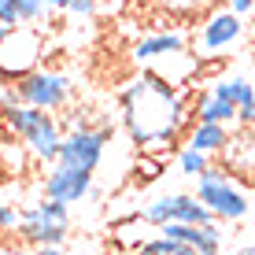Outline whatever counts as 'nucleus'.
<instances>
[{"label":"nucleus","instance_id":"obj_1","mask_svg":"<svg viewBox=\"0 0 255 255\" xmlns=\"http://www.w3.org/2000/svg\"><path fill=\"white\" fill-rule=\"evenodd\" d=\"M192 85H170L155 70H140L119 93L122 129L140 152H170L185 129L196 122L192 115Z\"/></svg>","mask_w":255,"mask_h":255},{"label":"nucleus","instance_id":"obj_2","mask_svg":"<svg viewBox=\"0 0 255 255\" xmlns=\"http://www.w3.org/2000/svg\"><path fill=\"white\" fill-rule=\"evenodd\" d=\"M4 126L30 148L33 159L56 163L59 144H63V126H59L56 111L30 108V104H4Z\"/></svg>","mask_w":255,"mask_h":255},{"label":"nucleus","instance_id":"obj_3","mask_svg":"<svg viewBox=\"0 0 255 255\" xmlns=\"http://www.w3.org/2000/svg\"><path fill=\"white\" fill-rule=\"evenodd\" d=\"M196 200L218 222H244V218L252 215V200H248V192L237 185L233 170L215 166V163L196 178Z\"/></svg>","mask_w":255,"mask_h":255},{"label":"nucleus","instance_id":"obj_4","mask_svg":"<svg viewBox=\"0 0 255 255\" xmlns=\"http://www.w3.org/2000/svg\"><path fill=\"white\" fill-rule=\"evenodd\" d=\"M41 59H45V33L33 22L7 26L4 45H0V82L15 85L19 78L30 74V70H37Z\"/></svg>","mask_w":255,"mask_h":255},{"label":"nucleus","instance_id":"obj_5","mask_svg":"<svg viewBox=\"0 0 255 255\" xmlns=\"http://www.w3.org/2000/svg\"><path fill=\"white\" fill-rule=\"evenodd\" d=\"M70 233V207L59 204V200H37V204L22 207L19 218V241L30 244V248H41V244H63Z\"/></svg>","mask_w":255,"mask_h":255},{"label":"nucleus","instance_id":"obj_6","mask_svg":"<svg viewBox=\"0 0 255 255\" xmlns=\"http://www.w3.org/2000/svg\"><path fill=\"white\" fill-rule=\"evenodd\" d=\"M74 96V85L63 70H48V67H37L30 70L26 78L15 82V100L19 104H30V108H45V111H63Z\"/></svg>","mask_w":255,"mask_h":255},{"label":"nucleus","instance_id":"obj_7","mask_svg":"<svg viewBox=\"0 0 255 255\" xmlns=\"http://www.w3.org/2000/svg\"><path fill=\"white\" fill-rule=\"evenodd\" d=\"M108 144H111V126H70L63 133V144H59V159L56 163L96 174V166L104 163Z\"/></svg>","mask_w":255,"mask_h":255},{"label":"nucleus","instance_id":"obj_8","mask_svg":"<svg viewBox=\"0 0 255 255\" xmlns=\"http://www.w3.org/2000/svg\"><path fill=\"white\" fill-rule=\"evenodd\" d=\"M140 218H144V226H152V230H159L166 222H207L211 211L196 200V192H166V196H155L148 200L144 207H140Z\"/></svg>","mask_w":255,"mask_h":255},{"label":"nucleus","instance_id":"obj_9","mask_svg":"<svg viewBox=\"0 0 255 255\" xmlns=\"http://www.w3.org/2000/svg\"><path fill=\"white\" fill-rule=\"evenodd\" d=\"M241 37H244V15H237L233 7H211L200 22L196 48L215 56V52H230Z\"/></svg>","mask_w":255,"mask_h":255},{"label":"nucleus","instance_id":"obj_10","mask_svg":"<svg viewBox=\"0 0 255 255\" xmlns=\"http://www.w3.org/2000/svg\"><path fill=\"white\" fill-rule=\"evenodd\" d=\"M45 196L59 200V204H82L85 196H93V174L89 170H78V166H63V163H52V170L41 181Z\"/></svg>","mask_w":255,"mask_h":255},{"label":"nucleus","instance_id":"obj_11","mask_svg":"<svg viewBox=\"0 0 255 255\" xmlns=\"http://www.w3.org/2000/svg\"><path fill=\"white\" fill-rule=\"evenodd\" d=\"M163 233L178 237L181 244L196 248V255H222V244H226V233H222V222L218 218H207V222H166L159 226Z\"/></svg>","mask_w":255,"mask_h":255},{"label":"nucleus","instance_id":"obj_12","mask_svg":"<svg viewBox=\"0 0 255 255\" xmlns=\"http://www.w3.org/2000/svg\"><path fill=\"white\" fill-rule=\"evenodd\" d=\"M181 48H189L185 33H178V30H155V33H148V37H140L133 45V59L148 67V63H155L159 56H170V52H181Z\"/></svg>","mask_w":255,"mask_h":255},{"label":"nucleus","instance_id":"obj_13","mask_svg":"<svg viewBox=\"0 0 255 255\" xmlns=\"http://www.w3.org/2000/svg\"><path fill=\"white\" fill-rule=\"evenodd\" d=\"M185 144L200 148V152H207V155H218V152H226V144H230V126H218V122H192L185 129Z\"/></svg>","mask_w":255,"mask_h":255},{"label":"nucleus","instance_id":"obj_14","mask_svg":"<svg viewBox=\"0 0 255 255\" xmlns=\"http://www.w3.org/2000/svg\"><path fill=\"white\" fill-rule=\"evenodd\" d=\"M192 115L196 122H218V126H233L237 122V104H230L226 96H218L215 89L200 93L196 104H192Z\"/></svg>","mask_w":255,"mask_h":255},{"label":"nucleus","instance_id":"obj_15","mask_svg":"<svg viewBox=\"0 0 255 255\" xmlns=\"http://www.w3.org/2000/svg\"><path fill=\"white\" fill-rule=\"evenodd\" d=\"M218 96H226L230 104H248V100H255V82L252 78H244V74H233V78H218L215 85H211Z\"/></svg>","mask_w":255,"mask_h":255},{"label":"nucleus","instance_id":"obj_16","mask_svg":"<svg viewBox=\"0 0 255 255\" xmlns=\"http://www.w3.org/2000/svg\"><path fill=\"white\" fill-rule=\"evenodd\" d=\"M159 7L178 15V19H196V15H207L215 7V0H159Z\"/></svg>","mask_w":255,"mask_h":255},{"label":"nucleus","instance_id":"obj_17","mask_svg":"<svg viewBox=\"0 0 255 255\" xmlns=\"http://www.w3.org/2000/svg\"><path fill=\"white\" fill-rule=\"evenodd\" d=\"M163 170H166V166H163V155H159V152H137V163H133V178L140 181V185L155 181Z\"/></svg>","mask_w":255,"mask_h":255},{"label":"nucleus","instance_id":"obj_18","mask_svg":"<svg viewBox=\"0 0 255 255\" xmlns=\"http://www.w3.org/2000/svg\"><path fill=\"white\" fill-rule=\"evenodd\" d=\"M207 166H211V155L200 152V148H189V144H185V148L178 152V170L185 174V178H200Z\"/></svg>","mask_w":255,"mask_h":255},{"label":"nucleus","instance_id":"obj_19","mask_svg":"<svg viewBox=\"0 0 255 255\" xmlns=\"http://www.w3.org/2000/svg\"><path fill=\"white\" fill-rule=\"evenodd\" d=\"M19 7V22H41L48 11V0H15Z\"/></svg>","mask_w":255,"mask_h":255},{"label":"nucleus","instance_id":"obj_20","mask_svg":"<svg viewBox=\"0 0 255 255\" xmlns=\"http://www.w3.org/2000/svg\"><path fill=\"white\" fill-rule=\"evenodd\" d=\"M19 218H22V211L15 207V204H0V233L19 230Z\"/></svg>","mask_w":255,"mask_h":255},{"label":"nucleus","instance_id":"obj_21","mask_svg":"<svg viewBox=\"0 0 255 255\" xmlns=\"http://www.w3.org/2000/svg\"><path fill=\"white\" fill-rule=\"evenodd\" d=\"M96 7H100L96 0H70L63 11H67V15H74V19H93V15H96Z\"/></svg>","mask_w":255,"mask_h":255},{"label":"nucleus","instance_id":"obj_22","mask_svg":"<svg viewBox=\"0 0 255 255\" xmlns=\"http://www.w3.org/2000/svg\"><path fill=\"white\" fill-rule=\"evenodd\" d=\"M0 22L19 26V7H15V0H0Z\"/></svg>","mask_w":255,"mask_h":255},{"label":"nucleus","instance_id":"obj_23","mask_svg":"<svg viewBox=\"0 0 255 255\" xmlns=\"http://www.w3.org/2000/svg\"><path fill=\"white\" fill-rule=\"evenodd\" d=\"M237 122H241L244 129H255V100H248V104L237 108Z\"/></svg>","mask_w":255,"mask_h":255},{"label":"nucleus","instance_id":"obj_24","mask_svg":"<svg viewBox=\"0 0 255 255\" xmlns=\"http://www.w3.org/2000/svg\"><path fill=\"white\" fill-rule=\"evenodd\" d=\"M226 7H233L237 15H252L255 11V0H226Z\"/></svg>","mask_w":255,"mask_h":255},{"label":"nucleus","instance_id":"obj_25","mask_svg":"<svg viewBox=\"0 0 255 255\" xmlns=\"http://www.w3.org/2000/svg\"><path fill=\"white\" fill-rule=\"evenodd\" d=\"M22 255H63L56 248V244H41V248H30V252H22Z\"/></svg>","mask_w":255,"mask_h":255},{"label":"nucleus","instance_id":"obj_26","mask_svg":"<svg viewBox=\"0 0 255 255\" xmlns=\"http://www.w3.org/2000/svg\"><path fill=\"white\" fill-rule=\"evenodd\" d=\"M233 255H255V230H252V237H248V241H244V244H241V248H237Z\"/></svg>","mask_w":255,"mask_h":255},{"label":"nucleus","instance_id":"obj_27","mask_svg":"<svg viewBox=\"0 0 255 255\" xmlns=\"http://www.w3.org/2000/svg\"><path fill=\"white\" fill-rule=\"evenodd\" d=\"M170 255H196V248H189V244H181L178 252H170Z\"/></svg>","mask_w":255,"mask_h":255},{"label":"nucleus","instance_id":"obj_28","mask_svg":"<svg viewBox=\"0 0 255 255\" xmlns=\"http://www.w3.org/2000/svg\"><path fill=\"white\" fill-rule=\"evenodd\" d=\"M67 4H70V0H48V7H56V11H63Z\"/></svg>","mask_w":255,"mask_h":255},{"label":"nucleus","instance_id":"obj_29","mask_svg":"<svg viewBox=\"0 0 255 255\" xmlns=\"http://www.w3.org/2000/svg\"><path fill=\"white\" fill-rule=\"evenodd\" d=\"M0 255H22V252H11V248H0Z\"/></svg>","mask_w":255,"mask_h":255},{"label":"nucleus","instance_id":"obj_30","mask_svg":"<svg viewBox=\"0 0 255 255\" xmlns=\"http://www.w3.org/2000/svg\"><path fill=\"white\" fill-rule=\"evenodd\" d=\"M4 33H7V26H4V22H0V45H4Z\"/></svg>","mask_w":255,"mask_h":255},{"label":"nucleus","instance_id":"obj_31","mask_svg":"<svg viewBox=\"0 0 255 255\" xmlns=\"http://www.w3.org/2000/svg\"><path fill=\"white\" fill-rule=\"evenodd\" d=\"M129 255H140V252H129Z\"/></svg>","mask_w":255,"mask_h":255}]
</instances>
